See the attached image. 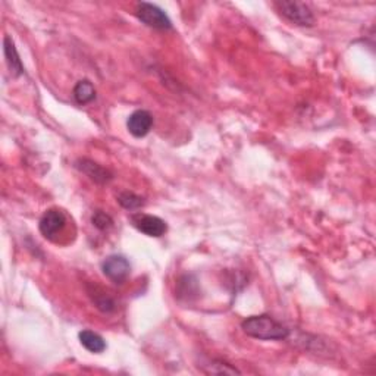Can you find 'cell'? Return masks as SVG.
Listing matches in <instances>:
<instances>
[{
  "label": "cell",
  "instance_id": "cell-1",
  "mask_svg": "<svg viewBox=\"0 0 376 376\" xmlns=\"http://www.w3.org/2000/svg\"><path fill=\"white\" fill-rule=\"evenodd\" d=\"M244 334L262 341H279L289 337V329L267 315L250 316L243 320Z\"/></svg>",
  "mask_w": 376,
  "mask_h": 376
},
{
  "label": "cell",
  "instance_id": "cell-2",
  "mask_svg": "<svg viewBox=\"0 0 376 376\" xmlns=\"http://www.w3.org/2000/svg\"><path fill=\"white\" fill-rule=\"evenodd\" d=\"M279 14L285 16L289 23L300 27H311L315 24V15L311 12L309 5L303 2H296V0H283V2L275 3Z\"/></svg>",
  "mask_w": 376,
  "mask_h": 376
},
{
  "label": "cell",
  "instance_id": "cell-3",
  "mask_svg": "<svg viewBox=\"0 0 376 376\" xmlns=\"http://www.w3.org/2000/svg\"><path fill=\"white\" fill-rule=\"evenodd\" d=\"M135 15L142 23L155 30H170L172 23L162 9L152 3L142 2L135 8Z\"/></svg>",
  "mask_w": 376,
  "mask_h": 376
},
{
  "label": "cell",
  "instance_id": "cell-4",
  "mask_svg": "<svg viewBox=\"0 0 376 376\" xmlns=\"http://www.w3.org/2000/svg\"><path fill=\"white\" fill-rule=\"evenodd\" d=\"M102 272L113 284H124L131 274V265L126 257L112 254L103 261Z\"/></svg>",
  "mask_w": 376,
  "mask_h": 376
},
{
  "label": "cell",
  "instance_id": "cell-5",
  "mask_svg": "<svg viewBox=\"0 0 376 376\" xmlns=\"http://www.w3.org/2000/svg\"><path fill=\"white\" fill-rule=\"evenodd\" d=\"M67 227V217L65 213L59 209H49L43 214L40 223H38V230L41 235L47 240H55V237L65 230Z\"/></svg>",
  "mask_w": 376,
  "mask_h": 376
},
{
  "label": "cell",
  "instance_id": "cell-6",
  "mask_svg": "<svg viewBox=\"0 0 376 376\" xmlns=\"http://www.w3.org/2000/svg\"><path fill=\"white\" fill-rule=\"evenodd\" d=\"M131 222L140 232H143L147 237L159 239L168 231L166 222L159 217H153V214L135 213L131 217Z\"/></svg>",
  "mask_w": 376,
  "mask_h": 376
},
{
  "label": "cell",
  "instance_id": "cell-7",
  "mask_svg": "<svg viewBox=\"0 0 376 376\" xmlns=\"http://www.w3.org/2000/svg\"><path fill=\"white\" fill-rule=\"evenodd\" d=\"M75 168H77L81 174L87 175L93 182H96V184H107V182H111L113 179V174L109 169L96 164L91 159H78L77 162H75Z\"/></svg>",
  "mask_w": 376,
  "mask_h": 376
},
{
  "label": "cell",
  "instance_id": "cell-8",
  "mask_svg": "<svg viewBox=\"0 0 376 376\" xmlns=\"http://www.w3.org/2000/svg\"><path fill=\"white\" fill-rule=\"evenodd\" d=\"M153 126V115L148 111L138 109L133 112L126 121V128L135 138L146 137Z\"/></svg>",
  "mask_w": 376,
  "mask_h": 376
},
{
  "label": "cell",
  "instance_id": "cell-9",
  "mask_svg": "<svg viewBox=\"0 0 376 376\" xmlns=\"http://www.w3.org/2000/svg\"><path fill=\"white\" fill-rule=\"evenodd\" d=\"M87 293L91 298L93 305L98 307L103 313H112V311L116 310V303L115 300L107 294L103 288H100L99 285L91 284L87 287Z\"/></svg>",
  "mask_w": 376,
  "mask_h": 376
},
{
  "label": "cell",
  "instance_id": "cell-10",
  "mask_svg": "<svg viewBox=\"0 0 376 376\" xmlns=\"http://www.w3.org/2000/svg\"><path fill=\"white\" fill-rule=\"evenodd\" d=\"M3 52H5L8 68H9L10 74H12V77L16 78V77H19V75H23L24 74L23 62H21V59H19L14 40L9 36H6L3 40Z\"/></svg>",
  "mask_w": 376,
  "mask_h": 376
},
{
  "label": "cell",
  "instance_id": "cell-11",
  "mask_svg": "<svg viewBox=\"0 0 376 376\" xmlns=\"http://www.w3.org/2000/svg\"><path fill=\"white\" fill-rule=\"evenodd\" d=\"M78 338H80L81 346L85 350H89L90 353L99 354L106 350V341L103 340V337L96 334V332H93V331H89V329L81 331L78 334Z\"/></svg>",
  "mask_w": 376,
  "mask_h": 376
},
{
  "label": "cell",
  "instance_id": "cell-12",
  "mask_svg": "<svg viewBox=\"0 0 376 376\" xmlns=\"http://www.w3.org/2000/svg\"><path fill=\"white\" fill-rule=\"evenodd\" d=\"M74 98L80 104H89L96 99V89L91 81L81 80L74 87Z\"/></svg>",
  "mask_w": 376,
  "mask_h": 376
},
{
  "label": "cell",
  "instance_id": "cell-13",
  "mask_svg": "<svg viewBox=\"0 0 376 376\" xmlns=\"http://www.w3.org/2000/svg\"><path fill=\"white\" fill-rule=\"evenodd\" d=\"M118 203L126 210H137L146 205V200L144 197L135 195L133 191H122L121 195L118 196Z\"/></svg>",
  "mask_w": 376,
  "mask_h": 376
},
{
  "label": "cell",
  "instance_id": "cell-14",
  "mask_svg": "<svg viewBox=\"0 0 376 376\" xmlns=\"http://www.w3.org/2000/svg\"><path fill=\"white\" fill-rule=\"evenodd\" d=\"M91 222L100 231H107L113 227V219L103 210H96L91 217Z\"/></svg>",
  "mask_w": 376,
  "mask_h": 376
},
{
  "label": "cell",
  "instance_id": "cell-15",
  "mask_svg": "<svg viewBox=\"0 0 376 376\" xmlns=\"http://www.w3.org/2000/svg\"><path fill=\"white\" fill-rule=\"evenodd\" d=\"M210 368L208 373H227V375H234V373H240L239 369L232 368L231 364L225 363V362H213L212 364H208Z\"/></svg>",
  "mask_w": 376,
  "mask_h": 376
}]
</instances>
